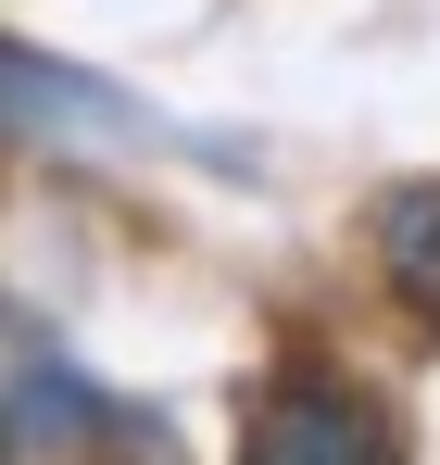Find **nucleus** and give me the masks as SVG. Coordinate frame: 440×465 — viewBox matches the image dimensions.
Returning <instances> with one entry per match:
<instances>
[{
    "mask_svg": "<svg viewBox=\"0 0 440 465\" xmlns=\"http://www.w3.org/2000/svg\"><path fill=\"white\" fill-rule=\"evenodd\" d=\"M239 465H390V440H377V415L353 402V390L302 378V390H277V402L252 415Z\"/></svg>",
    "mask_w": 440,
    "mask_h": 465,
    "instance_id": "f257e3e1",
    "label": "nucleus"
},
{
    "mask_svg": "<svg viewBox=\"0 0 440 465\" xmlns=\"http://www.w3.org/2000/svg\"><path fill=\"white\" fill-rule=\"evenodd\" d=\"M377 277H390V302L415 314V327H440V189L428 176L377 202Z\"/></svg>",
    "mask_w": 440,
    "mask_h": 465,
    "instance_id": "f03ea898",
    "label": "nucleus"
}]
</instances>
